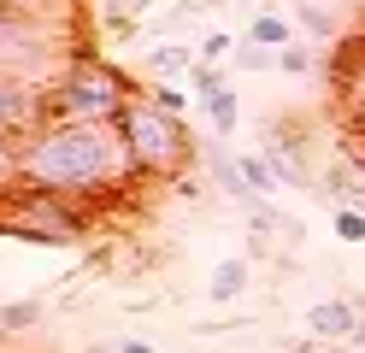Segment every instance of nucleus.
I'll list each match as a JSON object with an SVG mask.
<instances>
[{
    "instance_id": "1a4fd4ad",
    "label": "nucleus",
    "mask_w": 365,
    "mask_h": 353,
    "mask_svg": "<svg viewBox=\"0 0 365 353\" xmlns=\"http://www.w3.org/2000/svg\"><path fill=\"white\" fill-rule=\"evenodd\" d=\"M200 53H189V47H148V71L153 77H189Z\"/></svg>"
},
{
    "instance_id": "7ed1b4c3",
    "label": "nucleus",
    "mask_w": 365,
    "mask_h": 353,
    "mask_svg": "<svg viewBox=\"0 0 365 353\" xmlns=\"http://www.w3.org/2000/svg\"><path fill=\"white\" fill-rule=\"evenodd\" d=\"M118 130H124V148L135 159V171L148 183H177V177H189V165L200 159L195 130L182 124L177 112H165L153 94H135L118 112Z\"/></svg>"
},
{
    "instance_id": "dca6fc26",
    "label": "nucleus",
    "mask_w": 365,
    "mask_h": 353,
    "mask_svg": "<svg viewBox=\"0 0 365 353\" xmlns=\"http://www.w3.org/2000/svg\"><path fill=\"white\" fill-rule=\"evenodd\" d=\"M277 71H289V77H307V71H312V47H307V41L283 47V53H277Z\"/></svg>"
},
{
    "instance_id": "f8f14e48",
    "label": "nucleus",
    "mask_w": 365,
    "mask_h": 353,
    "mask_svg": "<svg viewBox=\"0 0 365 353\" xmlns=\"http://www.w3.org/2000/svg\"><path fill=\"white\" fill-rule=\"evenodd\" d=\"M36 318H41V300H6L0 306V329H6V336H24Z\"/></svg>"
},
{
    "instance_id": "a211bd4d",
    "label": "nucleus",
    "mask_w": 365,
    "mask_h": 353,
    "mask_svg": "<svg viewBox=\"0 0 365 353\" xmlns=\"http://www.w3.org/2000/svg\"><path fill=\"white\" fill-rule=\"evenodd\" d=\"M294 18H301L318 41H324V36H336V18H330V12H318V6H294Z\"/></svg>"
},
{
    "instance_id": "ddd939ff",
    "label": "nucleus",
    "mask_w": 365,
    "mask_h": 353,
    "mask_svg": "<svg viewBox=\"0 0 365 353\" xmlns=\"http://www.w3.org/2000/svg\"><path fill=\"white\" fill-rule=\"evenodd\" d=\"M236 65H242V71H277V47L242 41V47H236Z\"/></svg>"
},
{
    "instance_id": "f257e3e1",
    "label": "nucleus",
    "mask_w": 365,
    "mask_h": 353,
    "mask_svg": "<svg viewBox=\"0 0 365 353\" xmlns=\"http://www.w3.org/2000/svg\"><path fill=\"white\" fill-rule=\"evenodd\" d=\"M6 183L30 188H59V195L95 200L118 212L148 177L135 171L118 124H71V118H48L30 135L6 141Z\"/></svg>"
},
{
    "instance_id": "f03ea898",
    "label": "nucleus",
    "mask_w": 365,
    "mask_h": 353,
    "mask_svg": "<svg viewBox=\"0 0 365 353\" xmlns=\"http://www.w3.org/2000/svg\"><path fill=\"white\" fill-rule=\"evenodd\" d=\"M106 224V206L59 195V188H30V183H6V206H0V230L12 242H36V247H77Z\"/></svg>"
},
{
    "instance_id": "f3484780",
    "label": "nucleus",
    "mask_w": 365,
    "mask_h": 353,
    "mask_svg": "<svg viewBox=\"0 0 365 353\" xmlns=\"http://www.w3.org/2000/svg\"><path fill=\"white\" fill-rule=\"evenodd\" d=\"M236 47H242L236 36H224V30H212V36H200V59L212 65V59H224V53H236Z\"/></svg>"
},
{
    "instance_id": "aec40b11",
    "label": "nucleus",
    "mask_w": 365,
    "mask_h": 353,
    "mask_svg": "<svg viewBox=\"0 0 365 353\" xmlns=\"http://www.w3.org/2000/svg\"><path fill=\"white\" fill-rule=\"evenodd\" d=\"M207 6H218V0H177L171 18H195V12H207Z\"/></svg>"
},
{
    "instance_id": "0eeeda50",
    "label": "nucleus",
    "mask_w": 365,
    "mask_h": 353,
    "mask_svg": "<svg viewBox=\"0 0 365 353\" xmlns=\"http://www.w3.org/2000/svg\"><path fill=\"white\" fill-rule=\"evenodd\" d=\"M247 41H259V47H294V24L277 18V12H259V18H247Z\"/></svg>"
},
{
    "instance_id": "423d86ee",
    "label": "nucleus",
    "mask_w": 365,
    "mask_h": 353,
    "mask_svg": "<svg viewBox=\"0 0 365 353\" xmlns=\"http://www.w3.org/2000/svg\"><path fill=\"white\" fill-rule=\"evenodd\" d=\"M247 277H254V265H247V259H224V265L212 271V282H207V295H212L218 306H230V300L247 295Z\"/></svg>"
},
{
    "instance_id": "20e7f679",
    "label": "nucleus",
    "mask_w": 365,
    "mask_h": 353,
    "mask_svg": "<svg viewBox=\"0 0 365 353\" xmlns=\"http://www.w3.org/2000/svg\"><path fill=\"white\" fill-rule=\"evenodd\" d=\"M130 77L112 59H101L95 47H83V53L59 71V83L48 88V118H71V124H118V112L135 101Z\"/></svg>"
},
{
    "instance_id": "412c9836",
    "label": "nucleus",
    "mask_w": 365,
    "mask_h": 353,
    "mask_svg": "<svg viewBox=\"0 0 365 353\" xmlns=\"http://www.w3.org/2000/svg\"><path fill=\"white\" fill-rule=\"evenodd\" d=\"M118 353H153L148 342H118Z\"/></svg>"
},
{
    "instance_id": "39448f33",
    "label": "nucleus",
    "mask_w": 365,
    "mask_h": 353,
    "mask_svg": "<svg viewBox=\"0 0 365 353\" xmlns=\"http://www.w3.org/2000/svg\"><path fill=\"white\" fill-rule=\"evenodd\" d=\"M307 329H312L318 342H359V329H365V300H354V295L318 300L312 312H307Z\"/></svg>"
},
{
    "instance_id": "6e6552de",
    "label": "nucleus",
    "mask_w": 365,
    "mask_h": 353,
    "mask_svg": "<svg viewBox=\"0 0 365 353\" xmlns=\"http://www.w3.org/2000/svg\"><path fill=\"white\" fill-rule=\"evenodd\" d=\"M88 0H6V12H24V18H59V24H77V12Z\"/></svg>"
},
{
    "instance_id": "2eb2a0df",
    "label": "nucleus",
    "mask_w": 365,
    "mask_h": 353,
    "mask_svg": "<svg viewBox=\"0 0 365 353\" xmlns=\"http://www.w3.org/2000/svg\"><path fill=\"white\" fill-rule=\"evenodd\" d=\"M336 235L341 242H365V212L359 206H336Z\"/></svg>"
},
{
    "instance_id": "6ab92c4d",
    "label": "nucleus",
    "mask_w": 365,
    "mask_h": 353,
    "mask_svg": "<svg viewBox=\"0 0 365 353\" xmlns=\"http://www.w3.org/2000/svg\"><path fill=\"white\" fill-rule=\"evenodd\" d=\"M153 101L165 106V112H177V118H182V88H171V83H159V88H153Z\"/></svg>"
},
{
    "instance_id": "4468645a",
    "label": "nucleus",
    "mask_w": 365,
    "mask_h": 353,
    "mask_svg": "<svg viewBox=\"0 0 365 353\" xmlns=\"http://www.w3.org/2000/svg\"><path fill=\"white\" fill-rule=\"evenodd\" d=\"M189 88L200 94V101H212V94H224V77L207 65V59H195V71H189Z\"/></svg>"
},
{
    "instance_id": "4be33fe9",
    "label": "nucleus",
    "mask_w": 365,
    "mask_h": 353,
    "mask_svg": "<svg viewBox=\"0 0 365 353\" xmlns=\"http://www.w3.org/2000/svg\"><path fill=\"white\" fill-rule=\"evenodd\" d=\"M148 6H159V0H135V6H130V18H142Z\"/></svg>"
},
{
    "instance_id": "9d476101",
    "label": "nucleus",
    "mask_w": 365,
    "mask_h": 353,
    "mask_svg": "<svg viewBox=\"0 0 365 353\" xmlns=\"http://www.w3.org/2000/svg\"><path fill=\"white\" fill-rule=\"evenodd\" d=\"M236 159H242V177H247V188H254L259 200L277 195V171H271V159H265V153H236Z\"/></svg>"
},
{
    "instance_id": "9b49d317",
    "label": "nucleus",
    "mask_w": 365,
    "mask_h": 353,
    "mask_svg": "<svg viewBox=\"0 0 365 353\" xmlns=\"http://www.w3.org/2000/svg\"><path fill=\"white\" fill-rule=\"evenodd\" d=\"M207 106V124H212V135H230L236 130V118H242V106H236V94L224 88V94H212V101H200Z\"/></svg>"
}]
</instances>
